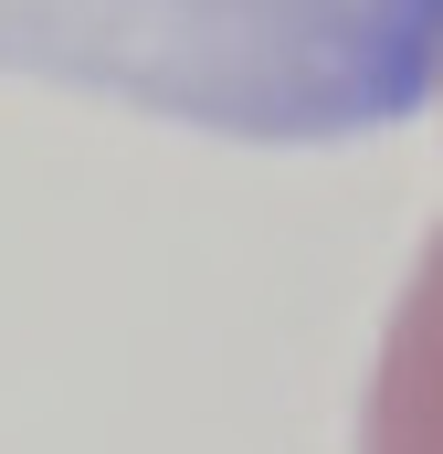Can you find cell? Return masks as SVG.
I'll return each mask as SVG.
<instances>
[{"instance_id": "1", "label": "cell", "mask_w": 443, "mask_h": 454, "mask_svg": "<svg viewBox=\"0 0 443 454\" xmlns=\"http://www.w3.org/2000/svg\"><path fill=\"white\" fill-rule=\"evenodd\" d=\"M0 74L317 148L443 96V0H0Z\"/></svg>"}]
</instances>
